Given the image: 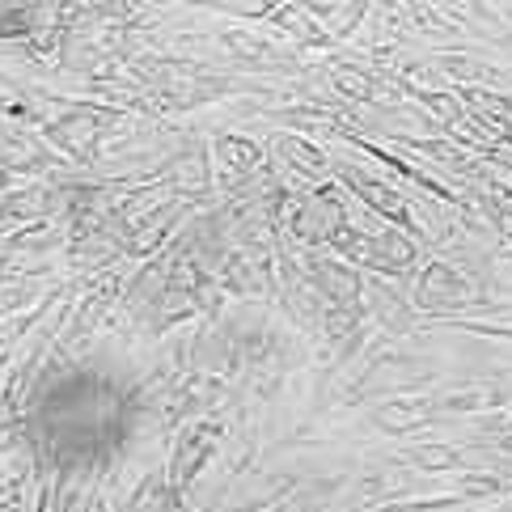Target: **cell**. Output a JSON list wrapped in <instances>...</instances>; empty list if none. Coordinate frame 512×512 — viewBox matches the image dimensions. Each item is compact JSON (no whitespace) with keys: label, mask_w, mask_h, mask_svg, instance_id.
Segmentation results:
<instances>
[{"label":"cell","mask_w":512,"mask_h":512,"mask_svg":"<svg viewBox=\"0 0 512 512\" xmlns=\"http://www.w3.org/2000/svg\"><path fill=\"white\" fill-rule=\"evenodd\" d=\"M30 9L22 5H0V39H17V34H26L30 26Z\"/></svg>","instance_id":"2"},{"label":"cell","mask_w":512,"mask_h":512,"mask_svg":"<svg viewBox=\"0 0 512 512\" xmlns=\"http://www.w3.org/2000/svg\"><path fill=\"white\" fill-rule=\"evenodd\" d=\"M144 424V390L132 369L106 356L51 364L22 407V432L43 470L98 474L132 449Z\"/></svg>","instance_id":"1"}]
</instances>
